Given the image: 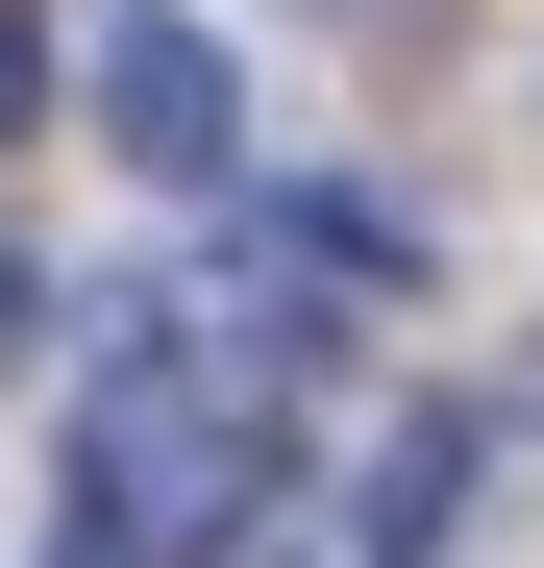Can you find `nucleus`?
Wrapping results in <instances>:
<instances>
[{"label": "nucleus", "instance_id": "20e7f679", "mask_svg": "<svg viewBox=\"0 0 544 568\" xmlns=\"http://www.w3.org/2000/svg\"><path fill=\"white\" fill-rule=\"evenodd\" d=\"M26 322H50V272H26V247H0V371H26Z\"/></svg>", "mask_w": 544, "mask_h": 568}, {"label": "nucleus", "instance_id": "7ed1b4c3", "mask_svg": "<svg viewBox=\"0 0 544 568\" xmlns=\"http://www.w3.org/2000/svg\"><path fill=\"white\" fill-rule=\"evenodd\" d=\"M26 124H50V26L0 0V149H26Z\"/></svg>", "mask_w": 544, "mask_h": 568}, {"label": "nucleus", "instance_id": "f257e3e1", "mask_svg": "<svg viewBox=\"0 0 544 568\" xmlns=\"http://www.w3.org/2000/svg\"><path fill=\"white\" fill-rule=\"evenodd\" d=\"M74 100H100L124 173H223V149H248V100H223V50H199V26H100V74H74Z\"/></svg>", "mask_w": 544, "mask_h": 568}, {"label": "nucleus", "instance_id": "f03ea898", "mask_svg": "<svg viewBox=\"0 0 544 568\" xmlns=\"http://www.w3.org/2000/svg\"><path fill=\"white\" fill-rule=\"evenodd\" d=\"M471 469H495V445H471V420H445V396H421V420L372 445V568H421L445 519H471Z\"/></svg>", "mask_w": 544, "mask_h": 568}]
</instances>
